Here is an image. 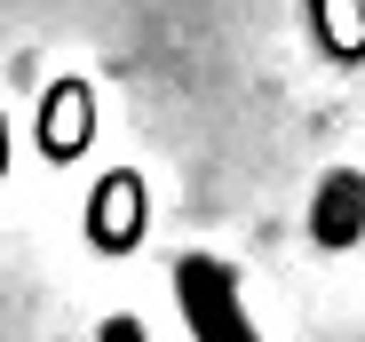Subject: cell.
<instances>
[{"label": "cell", "instance_id": "4", "mask_svg": "<svg viewBox=\"0 0 365 342\" xmlns=\"http://www.w3.org/2000/svg\"><path fill=\"white\" fill-rule=\"evenodd\" d=\"M0 176H9V120H0Z\"/></svg>", "mask_w": 365, "mask_h": 342}, {"label": "cell", "instance_id": "1", "mask_svg": "<svg viewBox=\"0 0 365 342\" xmlns=\"http://www.w3.org/2000/svg\"><path fill=\"white\" fill-rule=\"evenodd\" d=\"M175 303H182L191 342H262L255 318H247V303H238L230 263H215V255H182L175 263Z\"/></svg>", "mask_w": 365, "mask_h": 342}, {"label": "cell", "instance_id": "3", "mask_svg": "<svg viewBox=\"0 0 365 342\" xmlns=\"http://www.w3.org/2000/svg\"><path fill=\"white\" fill-rule=\"evenodd\" d=\"M96 342H151V334H143V318L119 311V318H103V334H96Z\"/></svg>", "mask_w": 365, "mask_h": 342}, {"label": "cell", "instance_id": "2", "mask_svg": "<svg viewBox=\"0 0 365 342\" xmlns=\"http://www.w3.org/2000/svg\"><path fill=\"white\" fill-rule=\"evenodd\" d=\"M310 239H318V247H357V239H365V176H357V167H334V176L318 183Z\"/></svg>", "mask_w": 365, "mask_h": 342}]
</instances>
